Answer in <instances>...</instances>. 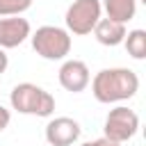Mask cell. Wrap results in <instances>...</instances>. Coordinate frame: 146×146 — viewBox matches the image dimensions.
Masks as SVG:
<instances>
[{"label": "cell", "mask_w": 146, "mask_h": 146, "mask_svg": "<svg viewBox=\"0 0 146 146\" xmlns=\"http://www.w3.org/2000/svg\"><path fill=\"white\" fill-rule=\"evenodd\" d=\"M9 121H11V112H9L7 107H2V105H0V132L9 125Z\"/></svg>", "instance_id": "obj_14"}, {"label": "cell", "mask_w": 146, "mask_h": 146, "mask_svg": "<svg viewBox=\"0 0 146 146\" xmlns=\"http://www.w3.org/2000/svg\"><path fill=\"white\" fill-rule=\"evenodd\" d=\"M9 103H11V107H14L18 114L50 116V114L55 112V98H52L46 89L32 84V82H21V84H16V87L11 89V94H9Z\"/></svg>", "instance_id": "obj_2"}, {"label": "cell", "mask_w": 146, "mask_h": 146, "mask_svg": "<svg viewBox=\"0 0 146 146\" xmlns=\"http://www.w3.org/2000/svg\"><path fill=\"white\" fill-rule=\"evenodd\" d=\"M7 66H9V57H7V52L0 48V75L7 71Z\"/></svg>", "instance_id": "obj_15"}, {"label": "cell", "mask_w": 146, "mask_h": 146, "mask_svg": "<svg viewBox=\"0 0 146 146\" xmlns=\"http://www.w3.org/2000/svg\"><path fill=\"white\" fill-rule=\"evenodd\" d=\"M32 48L39 57L48 59V62H59L66 59V55L71 52V34L64 27L57 25H41L36 27V32L30 34Z\"/></svg>", "instance_id": "obj_3"}, {"label": "cell", "mask_w": 146, "mask_h": 146, "mask_svg": "<svg viewBox=\"0 0 146 146\" xmlns=\"http://www.w3.org/2000/svg\"><path fill=\"white\" fill-rule=\"evenodd\" d=\"M32 7V0H0V18L5 16H21Z\"/></svg>", "instance_id": "obj_12"}, {"label": "cell", "mask_w": 146, "mask_h": 146, "mask_svg": "<svg viewBox=\"0 0 146 146\" xmlns=\"http://www.w3.org/2000/svg\"><path fill=\"white\" fill-rule=\"evenodd\" d=\"M80 146H121V144H116V141H112V139H107V137H98V139L84 141V144H80Z\"/></svg>", "instance_id": "obj_13"}, {"label": "cell", "mask_w": 146, "mask_h": 146, "mask_svg": "<svg viewBox=\"0 0 146 146\" xmlns=\"http://www.w3.org/2000/svg\"><path fill=\"white\" fill-rule=\"evenodd\" d=\"M125 50L132 59H144L146 57V32L144 30H130L123 39Z\"/></svg>", "instance_id": "obj_11"}, {"label": "cell", "mask_w": 146, "mask_h": 146, "mask_svg": "<svg viewBox=\"0 0 146 146\" xmlns=\"http://www.w3.org/2000/svg\"><path fill=\"white\" fill-rule=\"evenodd\" d=\"M59 84L71 91V94H80L89 87L91 82V73H89V66L82 62V59H66L62 66H59Z\"/></svg>", "instance_id": "obj_7"}, {"label": "cell", "mask_w": 146, "mask_h": 146, "mask_svg": "<svg viewBox=\"0 0 146 146\" xmlns=\"http://www.w3.org/2000/svg\"><path fill=\"white\" fill-rule=\"evenodd\" d=\"M82 135V128L71 116H55L46 125V141L50 146H73Z\"/></svg>", "instance_id": "obj_6"}, {"label": "cell", "mask_w": 146, "mask_h": 146, "mask_svg": "<svg viewBox=\"0 0 146 146\" xmlns=\"http://www.w3.org/2000/svg\"><path fill=\"white\" fill-rule=\"evenodd\" d=\"M125 34H128L125 25H123V23H116V21H112V18H100V21L96 23V27H94L96 41H98L100 46H110V48L123 43Z\"/></svg>", "instance_id": "obj_9"}, {"label": "cell", "mask_w": 146, "mask_h": 146, "mask_svg": "<svg viewBox=\"0 0 146 146\" xmlns=\"http://www.w3.org/2000/svg\"><path fill=\"white\" fill-rule=\"evenodd\" d=\"M139 130V116L135 110L125 107V105H119L114 110H110V114L105 116V125H103V137L116 141V144H123V141H130Z\"/></svg>", "instance_id": "obj_5"}, {"label": "cell", "mask_w": 146, "mask_h": 146, "mask_svg": "<svg viewBox=\"0 0 146 146\" xmlns=\"http://www.w3.org/2000/svg\"><path fill=\"white\" fill-rule=\"evenodd\" d=\"M100 14H103L100 0H73L66 9V16H64L66 32L78 34V36L91 34L96 23L100 21Z\"/></svg>", "instance_id": "obj_4"}, {"label": "cell", "mask_w": 146, "mask_h": 146, "mask_svg": "<svg viewBox=\"0 0 146 146\" xmlns=\"http://www.w3.org/2000/svg\"><path fill=\"white\" fill-rule=\"evenodd\" d=\"M139 91V75L132 68H103L91 80V94L98 103L130 100Z\"/></svg>", "instance_id": "obj_1"}, {"label": "cell", "mask_w": 146, "mask_h": 146, "mask_svg": "<svg viewBox=\"0 0 146 146\" xmlns=\"http://www.w3.org/2000/svg\"><path fill=\"white\" fill-rule=\"evenodd\" d=\"M32 27L27 18L21 16H5L0 18V48H18L25 39H30Z\"/></svg>", "instance_id": "obj_8"}, {"label": "cell", "mask_w": 146, "mask_h": 146, "mask_svg": "<svg viewBox=\"0 0 146 146\" xmlns=\"http://www.w3.org/2000/svg\"><path fill=\"white\" fill-rule=\"evenodd\" d=\"M137 2H139V0H103L100 7L105 9L107 18L125 25L128 21L135 18V14H137Z\"/></svg>", "instance_id": "obj_10"}]
</instances>
